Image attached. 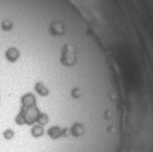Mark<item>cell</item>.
<instances>
[{
    "instance_id": "cell-1",
    "label": "cell",
    "mask_w": 153,
    "mask_h": 152,
    "mask_svg": "<svg viewBox=\"0 0 153 152\" xmlns=\"http://www.w3.org/2000/svg\"><path fill=\"white\" fill-rule=\"evenodd\" d=\"M62 57H60V63L65 66H72L76 63V54H75V48L72 46L65 45L62 48L60 52Z\"/></svg>"
},
{
    "instance_id": "cell-2",
    "label": "cell",
    "mask_w": 153,
    "mask_h": 152,
    "mask_svg": "<svg viewBox=\"0 0 153 152\" xmlns=\"http://www.w3.org/2000/svg\"><path fill=\"white\" fill-rule=\"evenodd\" d=\"M5 57L10 63H15L18 58H19V51L16 47H10L6 52H5Z\"/></svg>"
},
{
    "instance_id": "cell-3",
    "label": "cell",
    "mask_w": 153,
    "mask_h": 152,
    "mask_svg": "<svg viewBox=\"0 0 153 152\" xmlns=\"http://www.w3.org/2000/svg\"><path fill=\"white\" fill-rule=\"evenodd\" d=\"M83 133H85V127L81 123H74L71 126V128H70V134L76 136V138L81 136Z\"/></svg>"
},
{
    "instance_id": "cell-4",
    "label": "cell",
    "mask_w": 153,
    "mask_h": 152,
    "mask_svg": "<svg viewBox=\"0 0 153 152\" xmlns=\"http://www.w3.org/2000/svg\"><path fill=\"white\" fill-rule=\"evenodd\" d=\"M50 31L53 35H57V36L62 35V34H64V25L62 23H59V22H54V23H52L50 25Z\"/></svg>"
},
{
    "instance_id": "cell-5",
    "label": "cell",
    "mask_w": 153,
    "mask_h": 152,
    "mask_svg": "<svg viewBox=\"0 0 153 152\" xmlns=\"http://www.w3.org/2000/svg\"><path fill=\"white\" fill-rule=\"evenodd\" d=\"M22 104L24 106H34L35 105V98L31 93H27L22 97Z\"/></svg>"
},
{
    "instance_id": "cell-6",
    "label": "cell",
    "mask_w": 153,
    "mask_h": 152,
    "mask_svg": "<svg viewBox=\"0 0 153 152\" xmlns=\"http://www.w3.org/2000/svg\"><path fill=\"white\" fill-rule=\"evenodd\" d=\"M35 91L39 93L40 95H44V97L48 95V93H50V91L46 88V86H45L42 82H37V83L35 85Z\"/></svg>"
},
{
    "instance_id": "cell-7",
    "label": "cell",
    "mask_w": 153,
    "mask_h": 152,
    "mask_svg": "<svg viewBox=\"0 0 153 152\" xmlns=\"http://www.w3.org/2000/svg\"><path fill=\"white\" fill-rule=\"evenodd\" d=\"M31 135L34 138H40L44 135V128L41 126H34L31 128Z\"/></svg>"
},
{
    "instance_id": "cell-8",
    "label": "cell",
    "mask_w": 153,
    "mask_h": 152,
    "mask_svg": "<svg viewBox=\"0 0 153 152\" xmlns=\"http://www.w3.org/2000/svg\"><path fill=\"white\" fill-rule=\"evenodd\" d=\"M12 28H13V23H12V21H10V19H4V21L1 22V29H3V30H5V31H10Z\"/></svg>"
},
{
    "instance_id": "cell-9",
    "label": "cell",
    "mask_w": 153,
    "mask_h": 152,
    "mask_svg": "<svg viewBox=\"0 0 153 152\" xmlns=\"http://www.w3.org/2000/svg\"><path fill=\"white\" fill-rule=\"evenodd\" d=\"M3 136H4V139H6V140L13 139V138H15V132H13V129H6V130H4Z\"/></svg>"
},
{
    "instance_id": "cell-10",
    "label": "cell",
    "mask_w": 153,
    "mask_h": 152,
    "mask_svg": "<svg viewBox=\"0 0 153 152\" xmlns=\"http://www.w3.org/2000/svg\"><path fill=\"white\" fill-rule=\"evenodd\" d=\"M72 97H75V98H79V97H80V89L75 88V89L72 91Z\"/></svg>"
}]
</instances>
